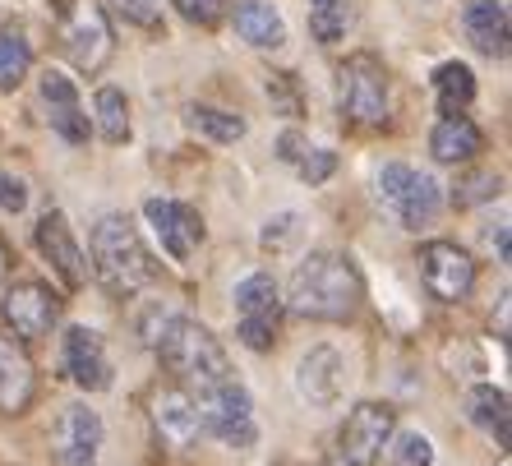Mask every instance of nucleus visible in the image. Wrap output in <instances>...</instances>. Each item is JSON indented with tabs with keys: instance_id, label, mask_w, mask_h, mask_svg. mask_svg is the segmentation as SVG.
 Masks as SVG:
<instances>
[{
	"instance_id": "obj_1",
	"label": "nucleus",
	"mask_w": 512,
	"mask_h": 466,
	"mask_svg": "<svg viewBox=\"0 0 512 466\" xmlns=\"http://www.w3.org/2000/svg\"><path fill=\"white\" fill-rule=\"evenodd\" d=\"M139 333H143V342L157 351L162 370H167L176 383L194 388V393H199V388H208V383L231 379L227 347L217 342L213 328H203V323L190 319V314L148 310L139 319Z\"/></svg>"
},
{
	"instance_id": "obj_2",
	"label": "nucleus",
	"mask_w": 512,
	"mask_h": 466,
	"mask_svg": "<svg viewBox=\"0 0 512 466\" xmlns=\"http://www.w3.org/2000/svg\"><path fill=\"white\" fill-rule=\"evenodd\" d=\"M365 300V282H360V268L346 254L337 250H314L310 259L296 263V273L286 282L282 305L300 319H351Z\"/></svg>"
},
{
	"instance_id": "obj_3",
	"label": "nucleus",
	"mask_w": 512,
	"mask_h": 466,
	"mask_svg": "<svg viewBox=\"0 0 512 466\" xmlns=\"http://www.w3.org/2000/svg\"><path fill=\"white\" fill-rule=\"evenodd\" d=\"M93 268L97 277L107 282L116 296H130V291L148 287V282H157V263L153 254H148V245H143L139 227H134L125 213H107L97 217L93 227Z\"/></svg>"
},
{
	"instance_id": "obj_4",
	"label": "nucleus",
	"mask_w": 512,
	"mask_h": 466,
	"mask_svg": "<svg viewBox=\"0 0 512 466\" xmlns=\"http://www.w3.org/2000/svg\"><path fill=\"white\" fill-rule=\"evenodd\" d=\"M51 14H56V42L74 70L97 74L116 56V33L102 0H51Z\"/></svg>"
},
{
	"instance_id": "obj_5",
	"label": "nucleus",
	"mask_w": 512,
	"mask_h": 466,
	"mask_svg": "<svg viewBox=\"0 0 512 466\" xmlns=\"http://www.w3.org/2000/svg\"><path fill=\"white\" fill-rule=\"evenodd\" d=\"M393 88H388V65L374 51H356L337 70V111L351 125H388Z\"/></svg>"
},
{
	"instance_id": "obj_6",
	"label": "nucleus",
	"mask_w": 512,
	"mask_h": 466,
	"mask_svg": "<svg viewBox=\"0 0 512 466\" xmlns=\"http://www.w3.org/2000/svg\"><path fill=\"white\" fill-rule=\"evenodd\" d=\"M374 190H379L383 208L411 231L429 227L443 213V185L411 162H383L379 176H374Z\"/></svg>"
},
{
	"instance_id": "obj_7",
	"label": "nucleus",
	"mask_w": 512,
	"mask_h": 466,
	"mask_svg": "<svg viewBox=\"0 0 512 466\" xmlns=\"http://www.w3.org/2000/svg\"><path fill=\"white\" fill-rule=\"evenodd\" d=\"M190 397H194V407H199V425L213 434V439L227 443V448H250V443L259 439L254 397L236 374L222 383H208V388H199V393H190Z\"/></svg>"
},
{
	"instance_id": "obj_8",
	"label": "nucleus",
	"mask_w": 512,
	"mask_h": 466,
	"mask_svg": "<svg viewBox=\"0 0 512 466\" xmlns=\"http://www.w3.org/2000/svg\"><path fill=\"white\" fill-rule=\"evenodd\" d=\"M236 337L250 351H273L282 328V287L273 273H250L236 282Z\"/></svg>"
},
{
	"instance_id": "obj_9",
	"label": "nucleus",
	"mask_w": 512,
	"mask_h": 466,
	"mask_svg": "<svg viewBox=\"0 0 512 466\" xmlns=\"http://www.w3.org/2000/svg\"><path fill=\"white\" fill-rule=\"evenodd\" d=\"M393 434H397V411L388 402H360V407H351L342 434H337V466H379Z\"/></svg>"
},
{
	"instance_id": "obj_10",
	"label": "nucleus",
	"mask_w": 512,
	"mask_h": 466,
	"mask_svg": "<svg viewBox=\"0 0 512 466\" xmlns=\"http://www.w3.org/2000/svg\"><path fill=\"white\" fill-rule=\"evenodd\" d=\"M420 282L434 300H466L476 291V259L457 245V240H425L416 250Z\"/></svg>"
},
{
	"instance_id": "obj_11",
	"label": "nucleus",
	"mask_w": 512,
	"mask_h": 466,
	"mask_svg": "<svg viewBox=\"0 0 512 466\" xmlns=\"http://www.w3.org/2000/svg\"><path fill=\"white\" fill-rule=\"evenodd\" d=\"M0 314L10 323L14 342H42L60 319V296L47 287V282H37V277H19V282L5 287Z\"/></svg>"
},
{
	"instance_id": "obj_12",
	"label": "nucleus",
	"mask_w": 512,
	"mask_h": 466,
	"mask_svg": "<svg viewBox=\"0 0 512 466\" xmlns=\"http://www.w3.org/2000/svg\"><path fill=\"white\" fill-rule=\"evenodd\" d=\"M143 217H148L157 245L167 250V259H176V263H190L194 250L203 245V236H208V231H203V217L194 213L190 204H180V199H148Z\"/></svg>"
},
{
	"instance_id": "obj_13",
	"label": "nucleus",
	"mask_w": 512,
	"mask_h": 466,
	"mask_svg": "<svg viewBox=\"0 0 512 466\" xmlns=\"http://www.w3.org/2000/svg\"><path fill=\"white\" fill-rule=\"evenodd\" d=\"M51 448H56L60 466H97L102 453V416L84 402L60 407L56 425H51Z\"/></svg>"
},
{
	"instance_id": "obj_14",
	"label": "nucleus",
	"mask_w": 512,
	"mask_h": 466,
	"mask_svg": "<svg viewBox=\"0 0 512 466\" xmlns=\"http://www.w3.org/2000/svg\"><path fill=\"white\" fill-rule=\"evenodd\" d=\"M60 365H65V374H70L84 393H107L111 379H116V370H111V356H107V342H102V333H93V328H84V323H74V328H65V347H60Z\"/></svg>"
},
{
	"instance_id": "obj_15",
	"label": "nucleus",
	"mask_w": 512,
	"mask_h": 466,
	"mask_svg": "<svg viewBox=\"0 0 512 466\" xmlns=\"http://www.w3.org/2000/svg\"><path fill=\"white\" fill-rule=\"evenodd\" d=\"M37 250H42V259L51 263V273L70 291H79L88 282V254H84V245L74 240L65 213H47L37 222Z\"/></svg>"
},
{
	"instance_id": "obj_16",
	"label": "nucleus",
	"mask_w": 512,
	"mask_h": 466,
	"mask_svg": "<svg viewBox=\"0 0 512 466\" xmlns=\"http://www.w3.org/2000/svg\"><path fill=\"white\" fill-rule=\"evenodd\" d=\"M346 388V360L337 347H310L296 365V393L310 402V407H337Z\"/></svg>"
},
{
	"instance_id": "obj_17",
	"label": "nucleus",
	"mask_w": 512,
	"mask_h": 466,
	"mask_svg": "<svg viewBox=\"0 0 512 466\" xmlns=\"http://www.w3.org/2000/svg\"><path fill=\"white\" fill-rule=\"evenodd\" d=\"M37 88H42V107H47L51 130H56L65 144H88L93 125H88V111H84V102H79V88H74L70 74L47 70Z\"/></svg>"
},
{
	"instance_id": "obj_18",
	"label": "nucleus",
	"mask_w": 512,
	"mask_h": 466,
	"mask_svg": "<svg viewBox=\"0 0 512 466\" xmlns=\"http://www.w3.org/2000/svg\"><path fill=\"white\" fill-rule=\"evenodd\" d=\"M37 397V374L28 351L10 333H0V416H24Z\"/></svg>"
},
{
	"instance_id": "obj_19",
	"label": "nucleus",
	"mask_w": 512,
	"mask_h": 466,
	"mask_svg": "<svg viewBox=\"0 0 512 466\" xmlns=\"http://www.w3.org/2000/svg\"><path fill=\"white\" fill-rule=\"evenodd\" d=\"M153 425L157 434L167 443H176V448H185V443L199 439V407H194V397L180 388V383H171V388H157L153 393Z\"/></svg>"
},
{
	"instance_id": "obj_20",
	"label": "nucleus",
	"mask_w": 512,
	"mask_h": 466,
	"mask_svg": "<svg viewBox=\"0 0 512 466\" xmlns=\"http://www.w3.org/2000/svg\"><path fill=\"white\" fill-rule=\"evenodd\" d=\"M480 148H485V134H480V125L466 116V111L439 116V125L429 130V153H434V162H443V167H462V162L480 157Z\"/></svg>"
},
{
	"instance_id": "obj_21",
	"label": "nucleus",
	"mask_w": 512,
	"mask_h": 466,
	"mask_svg": "<svg viewBox=\"0 0 512 466\" xmlns=\"http://www.w3.org/2000/svg\"><path fill=\"white\" fill-rule=\"evenodd\" d=\"M462 24L480 56L489 60L508 56V10H503V0H466Z\"/></svg>"
},
{
	"instance_id": "obj_22",
	"label": "nucleus",
	"mask_w": 512,
	"mask_h": 466,
	"mask_svg": "<svg viewBox=\"0 0 512 466\" xmlns=\"http://www.w3.org/2000/svg\"><path fill=\"white\" fill-rule=\"evenodd\" d=\"M462 411H466V420H471V425H476L489 443L508 448V439H512V411H508L503 388H494V383H476V388H466Z\"/></svg>"
},
{
	"instance_id": "obj_23",
	"label": "nucleus",
	"mask_w": 512,
	"mask_h": 466,
	"mask_svg": "<svg viewBox=\"0 0 512 466\" xmlns=\"http://www.w3.org/2000/svg\"><path fill=\"white\" fill-rule=\"evenodd\" d=\"M236 33L259 51H277L286 42V19L268 0H236Z\"/></svg>"
},
{
	"instance_id": "obj_24",
	"label": "nucleus",
	"mask_w": 512,
	"mask_h": 466,
	"mask_svg": "<svg viewBox=\"0 0 512 466\" xmlns=\"http://www.w3.org/2000/svg\"><path fill=\"white\" fill-rule=\"evenodd\" d=\"M434 97H439V111L443 116H457L476 102V74L471 65L462 60H443L439 70H434Z\"/></svg>"
},
{
	"instance_id": "obj_25",
	"label": "nucleus",
	"mask_w": 512,
	"mask_h": 466,
	"mask_svg": "<svg viewBox=\"0 0 512 466\" xmlns=\"http://www.w3.org/2000/svg\"><path fill=\"white\" fill-rule=\"evenodd\" d=\"M28 70H33V42L24 37V28H0V93H14Z\"/></svg>"
},
{
	"instance_id": "obj_26",
	"label": "nucleus",
	"mask_w": 512,
	"mask_h": 466,
	"mask_svg": "<svg viewBox=\"0 0 512 466\" xmlns=\"http://www.w3.org/2000/svg\"><path fill=\"white\" fill-rule=\"evenodd\" d=\"M93 120H97V134L107 144H130V102L120 88H97L93 97Z\"/></svg>"
},
{
	"instance_id": "obj_27",
	"label": "nucleus",
	"mask_w": 512,
	"mask_h": 466,
	"mask_svg": "<svg viewBox=\"0 0 512 466\" xmlns=\"http://www.w3.org/2000/svg\"><path fill=\"white\" fill-rule=\"evenodd\" d=\"M185 125H190L199 139H213V144H236V139H245V116H236V111H222V107H190L185 111Z\"/></svg>"
},
{
	"instance_id": "obj_28",
	"label": "nucleus",
	"mask_w": 512,
	"mask_h": 466,
	"mask_svg": "<svg viewBox=\"0 0 512 466\" xmlns=\"http://www.w3.org/2000/svg\"><path fill=\"white\" fill-rule=\"evenodd\" d=\"M346 24H351V0H310V33H314V42H323V47L342 42Z\"/></svg>"
},
{
	"instance_id": "obj_29",
	"label": "nucleus",
	"mask_w": 512,
	"mask_h": 466,
	"mask_svg": "<svg viewBox=\"0 0 512 466\" xmlns=\"http://www.w3.org/2000/svg\"><path fill=\"white\" fill-rule=\"evenodd\" d=\"M388 457L393 466H434V443L425 430H402L388 439Z\"/></svg>"
},
{
	"instance_id": "obj_30",
	"label": "nucleus",
	"mask_w": 512,
	"mask_h": 466,
	"mask_svg": "<svg viewBox=\"0 0 512 466\" xmlns=\"http://www.w3.org/2000/svg\"><path fill=\"white\" fill-rule=\"evenodd\" d=\"M111 10L143 33H162V0H111Z\"/></svg>"
},
{
	"instance_id": "obj_31",
	"label": "nucleus",
	"mask_w": 512,
	"mask_h": 466,
	"mask_svg": "<svg viewBox=\"0 0 512 466\" xmlns=\"http://www.w3.org/2000/svg\"><path fill=\"white\" fill-rule=\"evenodd\" d=\"M171 5H176V14L194 28H217L231 10V0H171Z\"/></svg>"
},
{
	"instance_id": "obj_32",
	"label": "nucleus",
	"mask_w": 512,
	"mask_h": 466,
	"mask_svg": "<svg viewBox=\"0 0 512 466\" xmlns=\"http://www.w3.org/2000/svg\"><path fill=\"white\" fill-rule=\"evenodd\" d=\"M268 97H273V111H282V116H300L305 111V102H300V84L291 70H273L268 74Z\"/></svg>"
},
{
	"instance_id": "obj_33",
	"label": "nucleus",
	"mask_w": 512,
	"mask_h": 466,
	"mask_svg": "<svg viewBox=\"0 0 512 466\" xmlns=\"http://www.w3.org/2000/svg\"><path fill=\"white\" fill-rule=\"evenodd\" d=\"M296 171H300V180H305V185H323V180L337 171V153H333V148L305 144V153L296 157Z\"/></svg>"
},
{
	"instance_id": "obj_34",
	"label": "nucleus",
	"mask_w": 512,
	"mask_h": 466,
	"mask_svg": "<svg viewBox=\"0 0 512 466\" xmlns=\"http://www.w3.org/2000/svg\"><path fill=\"white\" fill-rule=\"evenodd\" d=\"M296 236H300V213H277V217H268V227L259 231V245L263 250H286Z\"/></svg>"
},
{
	"instance_id": "obj_35",
	"label": "nucleus",
	"mask_w": 512,
	"mask_h": 466,
	"mask_svg": "<svg viewBox=\"0 0 512 466\" xmlns=\"http://www.w3.org/2000/svg\"><path fill=\"white\" fill-rule=\"evenodd\" d=\"M466 185H471V190H457L453 204H476V199H494V194L503 190V180L494 176V171H485V176H471Z\"/></svg>"
},
{
	"instance_id": "obj_36",
	"label": "nucleus",
	"mask_w": 512,
	"mask_h": 466,
	"mask_svg": "<svg viewBox=\"0 0 512 466\" xmlns=\"http://www.w3.org/2000/svg\"><path fill=\"white\" fill-rule=\"evenodd\" d=\"M0 208L5 213H24L28 208V185L14 176H0Z\"/></svg>"
},
{
	"instance_id": "obj_37",
	"label": "nucleus",
	"mask_w": 512,
	"mask_h": 466,
	"mask_svg": "<svg viewBox=\"0 0 512 466\" xmlns=\"http://www.w3.org/2000/svg\"><path fill=\"white\" fill-rule=\"evenodd\" d=\"M5 268H10V250L0 245V277H5Z\"/></svg>"
}]
</instances>
